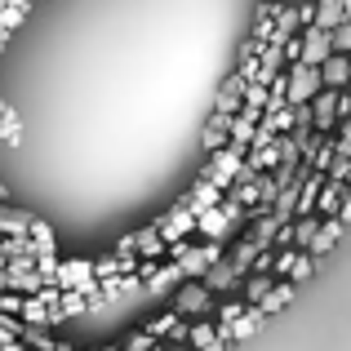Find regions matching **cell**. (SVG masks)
<instances>
[{"instance_id": "30bf717a", "label": "cell", "mask_w": 351, "mask_h": 351, "mask_svg": "<svg viewBox=\"0 0 351 351\" xmlns=\"http://www.w3.org/2000/svg\"><path fill=\"white\" fill-rule=\"evenodd\" d=\"M271 285H276L271 276H249V280H245V307H258V302L271 293Z\"/></svg>"}, {"instance_id": "7c38bea8", "label": "cell", "mask_w": 351, "mask_h": 351, "mask_svg": "<svg viewBox=\"0 0 351 351\" xmlns=\"http://www.w3.org/2000/svg\"><path fill=\"white\" fill-rule=\"evenodd\" d=\"M187 338H191V347H196V351H209V347L218 343L214 320H200V325H191V329H187Z\"/></svg>"}, {"instance_id": "277c9868", "label": "cell", "mask_w": 351, "mask_h": 351, "mask_svg": "<svg viewBox=\"0 0 351 351\" xmlns=\"http://www.w3.org/2000/svg\"><path fill=\"white\" fill-rule=\"evenodd\" d=\"M320 85L325 89H347L351 85V58L347 53H329L325 67H320Z\"/></svg>"}, {"instance_id": "52a82bcc", "label": "cell", "mask_w": 351, "mask_h": 351, "mask_svg": "<svg viewBox=\"0 0 351 351\" xmlns=\"http://www.w3.org/2000/svg\"><path fill=\"white\" fill-rule=\"evenodd\" d=\"M293 293H298V285H289V280L271 285V293H267V298L258 302V311H263V316H276V311H285V307L293 302Z\"/></svg>"}, {"instance_id": "d6986e66", "label": "cell", "mask_w": 351, "mask_h": 351, "mask_svg": "<svg viewBox=\"0 0 351 351\" xmlns=\"http://www.w3.org/2000/svg\"><path fill=\"white\" fill-rule=\"evenodd\" d=\"M347 94H351V89H347Z\"/></svg>"}, {"instance_id": "5b68a950", "label": "cell", "mask_w": 351, "mask_h": 351, "mask_svg": "<svg viewBox=\"0 0 351 351\" xmlns=\"http://www.w3.org/2000/svg\"><path fill=\"white\" fill-rule=\"evenodd\" d=\"M245 89H249V80L240 76V71H236V76H227V85L218 89V112H223V116H236L240 103H245Z\"/></svg>"}, {"instance_id": "e0dca14e", "label": "cell", "mask_w": 351, "mask_h": 351, "mask_svg": "<svg viewBox=\"0 0 351 351\" xmlns=\"http://www.w3.org/2000/svg\"><path fill=\"white\" fill-rule=\"evenodd\" d=\"M334 218H338V223H343V227L351 223V196H343V205H338V214H334Z\"/></svg>"}, {"instance_id": "9a60e30c", "label": "cell", "mask_w": 351, "mask_h": 351, "mask_svg": "<svg viewBox=\"0 0 351 351\" xmlns=\"http://www.w3.org/2000/svg\"><path fill=\"white\" fill-rule=\"evenodd\" d=\"M329 40H334V53H347L351 58V18L338 27V32H329Z\"/></svg>"}, {"instance_id": "8992f818", "label": "cell", "mask_w": 351, "mask_h": 351, "mask_svg": "<svg viewBox=\"0 0 351 351\" xmlns=\"http://www.w3.org/2000/svg\"><path fill=\"white\" fill-rule=\"evenodd\" d=\"M338 240H343V223H338V218H325V223H320V232H316V240L307 245V254L320 258V254H329Z\"/></svg>"}, {"instance_id": "6da1fadb", "label": "cell", "mask_w": 351, "mask_h": 351, "mask_svg": "<svg viewBox=\"0 0 351 351\" xmlns=\"http://www.w3.org/2000/svg\"><path fill=\"white\" fill-rule=\"evenodd\" d=\"M320 89H325L320 85V67H307V62L289 67V107H307Z\"/></svg>"}, {"instance_id": "ba28073f", "label": "cell", "mask_w": 351, "mask_h": 351, "mask_svg": "<svg viewBox=\"0 0 351 351\" xmlns=\"http://www.w3.org/2000/svg\"><path fill=\"white\" fill-rule=\"evenodd\" d=\"M347 18H343V0H316V23L311 27H320V32H338Z\"/></svg>"}, {"instance_id": "4fadbf2b", "label": "cell", "mask_w": 351, "mask_h": 351, "mask_svg": "<svg viewBox=\"0 0 351 351\" xmlns=\"http://www.w3.org/2000/svg\"><path fill=\"white\" fill-rule=\"evenodd\" d=\"M178 311H209V289H205V285H191V289H182Z\"/></svg>"}, {"instance_id": "2e32d148", "label": "cell", "mask_w": 351, "mask_h": 351, "mask_svg": "<svg viewBox=\"0 0 351 351\" xmlns=\"http://www.w3.org/2000/svg\"><path fill=\"white\" fill-rule=\"evenodd\" d=\"M240 316H245V302H227V307L218 311V325H214V329H232Z\"/></svg>"}, {"instance_id": "7a4b0ae2", "label": "cell", "mask_w": 351, "mask_h": 351, "mask_svg": "<svg viewBox=\"0 0 351 351\" xmlns=\"http://www.w3.org/2000/svg\"><path fill=\"white\" fill-rule=\"evenodd\" d=\"M302 62L307 67H325V58L334 53V40H329V32H320V27H302Z\"/></svg>"}, {"instance_id": "8fae6325", "label": "cell", "mask_w": 351, "mask_h": 351, "mask_svg": "<svg viewBox=\"0 0 351 351\" xmlns=\"http://www.w3.org/2000/svg\"><path fill=\"white\" fill-rule=\"evenodd\" d=\"M320 223H325V218H316V214H307V218H298V223H293V227H289V232H293V245H302V249H307V245H311V240H316V232H320Z\"/></svg>"}, {"instance_id": "5bb4252c", "label": "cell", "mask_w": 351, "mask_h": 351, "mask_svg": "<svg viewBox=\"0 0 351 351\" xmlns=\"http://www.w3.org/2000/svg\"><path fill=\"white\" fill-rule=\"evenodd\" d=\"M311 276H316V258L298 249V258H293V267H289V285H307Z\"/></svg>"}, {"instance_id": "ac0fdd59", "label": "cell", "mask_w": 351, "mask_h": 351, "mask_svg": "<svg viewBox=\"0 0 351 351\" xmlns=\"http://www.w3.org/2000/svg\"><path fill=\"white\" fill-rule=\"evenodd\" d=\"M343 18H351V0H343Z\"/></svg>"}, {"instance_id": "9c48e42d", "label": "cell", "mask_w": 351, "mask_h": 351, "mask_svg": "<svg viewBox=\"0 0 351 351\" xmlns=\"http://www.w3.org/2000/svg\"><path fill=\"white\" fill-rule=\"evenodd\" d=\"M343 196H347L343 182H329V178H325V187H320V200H316V218H334L338 205H343Z\"/></svg>"}, {"instance_id": "3957f363", "label": "cell", "mask_w": 351, "mask_h": 351, "mask_svg": "<svg viewBox=\"0 0 351 351\" xmlns=\"http://www.w3.org/2000/svg\"><path fill=\"white\" fill-rule=\"evenodd\" d=\"M227 143H232V116L214 112V116H209V125H205V134H200V147L218 156V152H223Z\"/></svg>"}]
</instances>
